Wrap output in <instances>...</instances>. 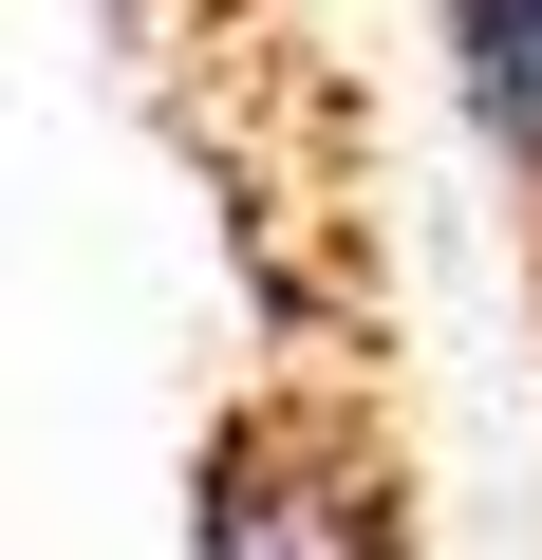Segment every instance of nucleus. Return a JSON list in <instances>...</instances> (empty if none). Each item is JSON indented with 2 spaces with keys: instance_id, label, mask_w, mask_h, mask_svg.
Instances as JSON below:
<instances>
[{
  "instance_id": "nucleus-1",
  "label": "nucleus",
  "mask_w": 542,
  "mask_h": 560,
  "mask_svg": "<svg viewBox=\"0 0 542 560\" xmlns=\"http://www.w3.org/2000/svg\"><path fill=\"white\" fill-rule=\"evenodd\" d=\"M430 38H449V94H468L486 168L542 187V0H430Z\"/></svg>"
}]
</instances>
